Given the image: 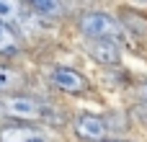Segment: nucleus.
Here are the masks:
<instances>
[{
	"label": "nucleus",
	"instance_id": "nucleus-1",
	"mask_svg": "<svg viewBox=\"0 0 147 142\" xmlns=\"http://www.w3.org/2000/svg\"><path fill=\"white\" fill-rule=\"evenodd\" d=\"M0 114L5 119H13V124H31V122H52L57 109L31 93H10L0 96Z\"/></svg>",
	"mask_w": 147,
	"mask_h": 142
},
{
	"label": "nucleus",
	"instance_id": "nucleus-2",
	"mask_svg": "<svg viewBox=\"0 0 147 142\" xmlns=\"http://www.w3.org/2000/svg\"><path fill=\"white\" fill-rule=\"evenodd\" d=\"M78 28L88 41H116L124 34V26L116 16L106 10H88L78 18Z\"/></svg>",
	"mask_w": 147,
	"mask_h": 142
},
{
	"label": "nucleus",
	"instance_id": "nucleus-3",
	"mask_svg": "<svg viewBox=\"0 0 147 142\" xmlns=\"http://www.w3.org/2000/svg\"><path fill=\"white\" fill-rule=\"evenodd\" d=\"M47 80H49L52 88H57L62 93H70V96H80V93H88L90 91V80L80 70L67 67V65H54L47 72Z\"/></svg>",
	"mask_w": 147,
	"mask_h": 142
},
{
	"label": "nucleus",
	"instance_id": "nucleus-4",
	"mask_svg": "<svg viewBox=\"0 0 147 142\" xmlns=\"http://www.w3.org/2000/svg\"><path fill=\"white\" fill-rule=\"evenodd\" d=\"M72 129L78 135V140L83 142H106L109 137V122L98 114H80L72 122Z\"/></svg>",
	"mask_w": 147,
	"mask_h": 142
},
{
	"label": "nucleus",
	"instance_id": "nucleus-5",
	"mask_svg": "<svg viewBox=\"0 0 147 142\" xmlns=\"http://www.w3.org/2000/svg\"><path fill=\"white\" fill-rule=\"evenodd\" d=\"M0 142H49V137L34 124H3Z\"/></svg>",
	"mask_w": 147,
	"mask_h": 142
},
{
	"label": "nucleus",
	"instance_id": "nucleus-6",
	"mask_svg": "<svg viewBox=\"0 0 147 142\" xmlns=\"http://www.w3.org/2000/svg\"><path fill=\"white\" fill-rule=\"evenodd\" d=\"M88 52L98 65H119L121 60V47L119 41H88Z\"/></svg>",
	"mask_w": 147,
	"mask_h": 142
},
{
	"label": "nucleus",
	"instance_id": "nucleus-7",
	"mask_svg": "<svg viewBox=\"0 0 147 142\" xmlns=\"http://www.w3.org/2000/svg\"><path fill=\"white\" fill-rule=\"evenodd\" d=\"M21 39H18V31L13 26H5L0 23V57H16L21 54Z\"/></svg>",
	"mask_w": 147,
	"mask_h": 142
},
{
	"label": "nucleus",
	"instance_id": "nucleus-8",
	"mask_svg": "<svg viewBox=\"0 0 147 142\" xmlns=\"http://www.w3.org/2000/svg\"><path fill=\"white\" fill-rule=\"evenodd\" d=\"M28 8L34 10V16H41V18H57L67 10V5L57 3V0H34V3H28Z\"/></svg>",
	"mask_w": 147,
	"mask_h": 142
},
{
	"label": "nucleus",
	"instance_id": "nucleus-9",
	"mask_svg": "<svg viewBox=\"0 0 147 142\" xmlns=\"http://www.w3.org/2000/svg\"><path fill=\"white\" fill-rule=\"evenodd\" d=\"M18 85H23V75L8 65H0V93H10Z\"/></svg>",
	"mask_w": 147,
	"mask_h": 142
},
{
	"label": "nucleus",
	"instance_id": "nucleus-10",
	"mask_svg": "<svg viewBox=\"0 0 147 142\" xmlns=\"http://www.w3.org/2000/svg\"><path fill=\"white\" fill-rule=\"evenodd\" d=\"M23 5L21 3H13V0H0V23L5 26H13L23 18Z\"/></svg>",
	"mask_w": 147,
	"mask_h": 142
},
{
	"label": "nucleus",
	"instance_id": "nucleus-11",
	"mask_svg": "<svg viewBox=\"0 0 147 142\" xmlns=\"http://www.w3.org/2000/svg\"><path fill=\"white\" fill-rule=\"evenodd\" d=\"M134 91H137V98H140L142 103H147V80H142V83H140Z\"/></svg>",
	"mask_w": 147,
	"mask_h": 142
},
{
	"label": "nucleus",
	"instance_id": "nucleus-12",
	"mask_svg": "<svg viewBox=\"0 0 147 142\" xmlns=\"http://www.w3.org/2000/svg\"><path fill=\"white\" fill-rule=\"evenodd\" d=\"M111 142H132V140H111Z\"/></svg>",
	"mask_w": 147,
	"mask_h": 142
}]
</instances>
